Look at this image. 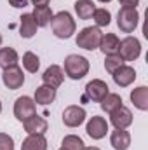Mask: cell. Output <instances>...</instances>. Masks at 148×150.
Returning <instances> with one entry per match:
<instances>
[{
  "mask_svg": "<svg viewBox=\"0 0 148 150\" xmlns=\"http://www.w3.org/2000/svg\"><path fill=\"white\" fill-rule=\"evenodd\" d=\"M51 28H52V33L58 38H65L66 40L77 32V23H75L73 16L68 11H59L58 14L52 16Z\"/></svg>",
  "mask_w": 148,
  "mask_h": 150,
  "instance_id": "cell-1",
  "label": "cell"
},
{
  "mask_svg": "<svg viewBox=\"0 0 148 150\" xmlns=\"http://www.w3.org/2000/svg\"><path fill=\"white\" fill-rule=\"evenodd\" d=\"M89 59L80 54H68L65 58V75H68L72 80H80L89 74Z\"/></svg>",
  "mask_w": 148,
  "mask_h": 150,
  "instance_id": "cell-2",
  "label": "cell"
},
{
  "mask_svg": "<svg viewBox=\"0 0 148 150\" xmlns=\"http://www.w3.org/2000/svg\"><path fill=\"white\" fill-rule=\"evenodd\" d=\"M101 37H103L101 28H98V26H85V28H82L77 33L75 42H77L78 47H82L85 51H96V49H99Z\"/></svg>",
  "mask_w": 148,
  "mask_h": 150,
  "instance_id": "cell-3",
  "label": "cell"
},
{
  "mask_svg": "<svg viewBox=\"0 0 148 150\" xmlns=\"http://www.w3.org/2000/svg\"><path fill=\"white\" fill-rule=\"evenodd\" d=\"M140 25V14L136 9L131 7H120L118 14H117V26L120 28V32L124 33H132Z\"/></svg>",
  "mask_w": 148,
  "mask_h": 150,
  "instance_id": "cell-4",
  "label": "cell"
},
{
  "mask_svg": "<svg viewBox=\"0 0 148 150\" xmlns=\"http://www.w3.org/2000/svg\"><path fill=\"white\" fill-rule=\"evenodd\" d=\"M118 56L125 61H136L140 56H141V42L136 37H125L120 40V45H118Z\"/></svg>",
  "mask_w": 148,
  "mask_h": 150,
  "instance_id": "cell-5",
  "label": "cell"
},
{
  "mask_svg": "<svg viewBox=\"0 0 148 150\" xmlns=\"http://www.w3.org/2000/svg\"><path fill=\"white\" fill-rule=\"evenodd\" d=\"M37 113V103L30 96H19L14 101V117L19 122H25L28 117Z\"/></svg>",
  "mask_w": 148,
  "mask_h": 150,
  "instance_id": "cell-6",
  "label": "cell"
},
{
  "mask_svg": "<svg viewBox=\"0 0 148 150\" xmlns=\"http://www.w3.org/2000/svg\"><path fill=\"white\" fill-rule=\"evenodd\" d=\"M85 119H87V112L84 107L70 105L63 110V124L66 127H78L85 122Z\"/></svg>",
  "mask_w": 148,
  "mask_h": 150,
  "instance_id": "cell-7",
  "label": "cell"
},
{
  "mask_svg": "<svg viewBox=\"0 0 148 150\" xmlns=\"http://www.w3.org/2000/svg\"><path fill=\"white\" fill-rule=\"evenodd\" d=\"M85 133L92 140L105 138L106 133H108V122H106V119L105 117H99V115H92L87 120V124H85Z\"/></svg>",
  "mask_w": 148,
  "mask_h": 150,
  "instance_id": "cell-8",
  "label": "cell"
},
{
  "mask_svg": "<svg viewBox=\"0 0 148 150\" xmlns=\"http://www.w3.org/2000/svg\"><path fill=\"white\" fill-rule=\"evenodd\" d=\"M2 82H4V86L7 89L16 91V89H19L25 84V74H23V70L18 65L11 67V68H5L4 74H2Z\"/></svg>",
  "mask_w": 148,
  "mask_h": 150,
  "instance_id": "cell-9",
  "label": "cell"
},
{
  "mask_svg": "<svg viewBox=\"0 0 148 150\" xmlns=\"http://www.w3.org/2000/svg\"><path fill=\"white\" fill-rule=\"evenodd\" d=\"M110 93V87H108V84L105 82V80H101V79H92L91 82H87V86H85V96L89 98V100H92V101H101L106 94Z\"/></svg>",
  "mask_w": 148,
  "mask_h": 150,
  "instance_id": "cell-10",
  "label": "cell"
},
{
  "mask_svg": "<svg viewBox=\"0 0 148 150\" xmlns=\"http://www.w3.org/2000/svg\"><path fill=\"white\" fill-rule=\"evenodd\" d=\"M132 120H134L132 112L127 107H124V105H120L118 108H115L110 113V122L113 124L115 129H127L132 124Z\"/></svg>",
  "mask_w": 148,
  "mask_h": 150,
  "instance_id": "cell-11",
  "label": "cell"
},
{
  "mask_svg": "<svg viewBox=\"0 0 148 150\" xmlns=\"http://www.w3.org/2000/svg\"><path fill=\"white\" fill-rule=\"evenodd\" d=\"M113 82L118 86V87H127V86H131L134 80H136V70L132 68V67H129V65H122V67H118L113 74Z\"/></svg>",
  "mask_w": 148,
  "mask_h": 150,
  "instance_id": "cell-12",
  "label": "cell"
},
{
  "mask_svg": "<svg viewBox=\"0 0 148 150\" xmlns=\"http://www.w3.org/2000/svg\"><path fill=\"white\" fill-rule=\"evenodd\" d=\"M63 80H65V72L59 65H51L42 75V82L52 89H58L63 84Z\"/></svg>",
  "mask_w": 148,
  "mask_h": 150,
  "instance_id": "cell-13",
  "label": "cell"
},
{
  "mask_svg": "<svg viewBox=\"0 0 148 150\" xmlns=\"http://www.w3.org/2000/svg\"><path fill=\"white\" fill-rule=\"evenodd\" d=\"M23 127L28 134H45L49 129V122L44 117H40L38 113H35L23 122Z\"/></svg>",
  "mask_w": 148,
  "mask_h": 150,
  "instance_id": "cell-14",
  "label": "cell"
},
{
  "mask_svg": "<svg viewBox=\"0 0 148 150\" xmlns=\"http://www.w3.org/2000/svg\"><path fill=\"white\" fill-rule=\"evenodd\" d=\"M37 30H38V25H37V21L33 19L32 12L21 14V18H19V35L23 38H32V37H35Z\"/></svg>",
  "mask_w": 148,
  "mask_h": 150,
  "instance_id": "cell-15",
  "label": "cell"
},
{
  "mask_svg": "<svg viewBox=\"0 0 148 150\" xmlns=\"http://www.w3.org/2000/svg\"><path fill=\"white\" fill-rule=\"evenodd\" d=\"M131 133L125 129H115L110 134V145L113 147V150H129L131 147Z\"/></svg>",
  "mask_w": 148,
  "mask_h": 150,
  "instance_id": "cell-16",
  "label": "cell"
},
{
  "mask_svg": "<svg viewBox=\"0 0 148 150\" xmlns=\"http://www.w3.org/2000/svg\"><path fill=\"white\" fill-rule=\"evenodd\" d=\"M118 45H120V38L117 37L115 33H103L99 49H101V52H103L105 56L118 54Z\"/></svg>",
  "mask_w": 148,
  "mask_h": 150,
  "instance_id": "cell-17",
  "label": "cell"
},
{
  "mask_svg": "<svg viewBox=\"0 0 148 150\" xmlns=\"http://www.w3.org/2000/svg\"><path fill=\"white\" fill-rule=\"evenodd\" d=\"M131 101L132 105L141 110V112H147L148 110V87L147 86H140L136 89L131 91Z\"/></svg>",
  "mask_w": 148,
  "mask_h": 150,
  "instance_id": "cell-18",
  "label": "cell"
},
{
  "mask_svg": "<svg viewBox=\"0 0 148 150\" xmlns=\"http://www.w3.org/2000/svg\"><path fill=\"white\" fill-rule=\"evenodd\" d=\"M54 100H56V89H52V87H49L45 84L38 86L37 89H35V96H33L35 103L45 107V105H51Z\"/></svg>",
  "mask_w": 148,
  "mask_h": 150,
  "instance_id": "cell-19",
  "label": "cell"
},
{
  "mask_svg": "<svg viewBox=\"0 0 148 150\" xmlns=\"http://www.w3.org/2000/svg\"><path fill=\"white\" fill-rule=\"evenodd\" d=\"M21 150H47V140L44 134H28L23 140Z\"/></svg>",
  "mask_w": 148,
  "mask_h": 150,
  "instance_id": "cell-20",
  "label": "cell"
},
{
  "mask_svg": "<svg viewBox=\"0 0 148 150\" xmlns=\"http://www.w3.org/2000/svg\"><path fill=\"white\" fill-rule=\"evenodd\" d=\"M18 61H19V56H18L16 49H12V47H2L0 49V68L2 70L16 67Z\"/></svg>",
  "mask_w": 148,
  "mask_h": 150,
  "instance_id": "cell-21",
  "label": "cell"
},
{
  "mask_svg": "<svg viewBox=\"0 0 148 150\" xmlns=\"http://www.w3.org/2000/svg\"><path fill=\"white\" fill-rule=\"evenodd\" d=\"M73 7H75V12H77L78 19H84V21L91 19L94 11H96V5H94L92 0H77Z\"/></svg>",
  "mask_w": 148,
  "mask_h": 150,
  "instance_id": "cell-22",
  "label": "cell"
},
{
  "mask_svg": "<svg viewBox=\"0 0 148 150\" xmlns=\"http://www.w3.org/2000/svg\"><path fill=\"white\" fill-rule=\"evenodd\" d=\"M32 16L37 21L38 28H42V26H47L51 23V19H52L54 14H52V9L49 5H44V7H35L33 12H32Z\"/></svg>",
  "mask_w": 148,
  "mask_h": 150,
  "instance_id": "cell-23",
  "label": "cell"
},
{
  "mask_svg": "<svg viewBox=\"0 0 148 150\" xmlns=\"http://www.w3.org/2000/svg\"><path fill=\"white\" fill-rule=\"evenodd\" d=\"M99 103H101V110H103V112L111 113L115 108H118V107L122 105V96L117 94V93H108Z\"/></svg>",
  "mask_w": 148,
  "mask_h": 150,
  "instance_id": "cell-24",
  "label": "cell"
},
{
  "mask_svg": "<svg viewBox=\"0 0 148 150\" xmlns=\"http://www.w3.org/2000/svg\"><path fill=\"white\" fill-rule=\"evenodd\" d=\"M23 67H25L26 72L37 74L38 68H40V59H38V56L35 52H32V51H26V52L23 54Z\"/></svg>",
  "mask_w": 148,
  "mask_h": 150,
  "instance_id": "cell-25",
  "label": "cell"
},
{
  "mask_svg": "<svg viewBox=\"0 0 148 150\" xmlns=\"http://www.w3.org/2000/svg\"><path fill=\"white\" fill-rule=\"evenodd\" d=\"M91 19H94V23H96V26L98 28H103V26H108L111 23V14L108 9H105V7H99V9H96L94 11V14H92V18Z\"/></svg>",
  "mask_w": 148,
  "mask_h": 150,
  "instance_id": "cell-26",
  "label": "cell"
},
{
  "mask_svg": "<svg viewBox=\"0 0 148 150\" xmlns=\"http://www.w3.org/2000/svg\"><path fill=\"white\" fill-rule=\"evenodd\" d=\"M61 147L65 150H84L85 143H84V140H82L80 136H77V134H66V136L63 138V142H61Z\"/></svg>",
  "mask_w": 148,
  "mask_h": 150,
  "instance_id": "cell-27",
  "label": "cell"
},
{
  "mask_svg": "<svg viewBox=\"0 0 148 150\" xmlns=\"http://www.w3.org/2000/svg\"><path fill=\"white\" fill-rule=\"evenodd\" d=\"M124 65V59L118 56V54H110V56H106L105 58V70L108 72V74H113L118 67H122Z\"/></svg>",
  "mask_w": 148,
  "mask_h": 150,
  "instance_id": "cell-28",
  "label": "cell"
},
{
  "mask_svg": "<svg viewBox=\"0 0 148 150\" xmlns=\"http://www.w3.org/2000/svg\"><path fill=\"white\" fill-rule=\"evenodd\" d=\"M0 150H14V140L7 133H0Z\"/></svg>",
  "mask_w": 148,
  "mask_h": 150,
  "instance_id": "cell-29",
  "label": "cell"
},
{
  "mask_svg": "<svg viewBox=\"0 0 148 150\" xmlns=\"http://www.w3.org/2000/svg\"><path fill=\"white\" fill-rule=\"evenodd\" d=\"M118 4L122 7H131V9H136L140 5V0H118Z\"/></svg>",
  "mask_w": 148,
  "mask_h": 150,
  "instance_id": "cell-30",
  "label": "cell"
},
{
  "mask_svg": "<svg viewBox=\"0 0 148 150\" xmlns=\"http://www.w3.org/2000/svg\"><path fill=\"white\" fill-rule=\"evenodd\" d=\"M28 2H30V0H9V4H11L12 7H16V9H25V7L28 5Z\"/></svg>",
  "mask_w": 148,
  "mask_h": 150,
  "instance_id": "cell-31",
  "label": "cell"
},
{
  "mask_svg": "<svg viewBox=\"0 0 148 150\" xmlns=\"http://www.w3.org/2000/svg\"><path fill=\"white\" fill-rule=\"evenodd\" d=\"M33 4V7H44V5H49L51 0H30Z\"/></svg>",
  "mask_w": 148,
  "mask_h": 150,
  "instance_id": "cell-32",
  "label": "cell"
},
{
  "mask_svg": "<svg viewBox=\"0 0 148 150\" xmlns=\"http://www.w3.org/2000/svg\"><path fill=\"white\" fill-rule=\"evenodd\" d=\"M84 150H101V149H98V147H84Z\"/></svg>",
  "mask_w": 148,
  "mask_h": 150,
  "instance_id": "cell-33",
  "label": "cell"
},
{
  "mask_svg": "<svg viewBox=\"0 0 148 150\" xmlns=\"http://www.w3.org/2000/svg\"><path fill=\"white\" fill-rule=\"evenodd\" d=\"M98 2H101V4H108V2H111V0H98Z\"/></svg>",
  "mask_w": 148,
  "mask_h": 150,
  "instance_id": "cell-34",
  "label": "cell"
},
{
  "mask_svg": "<svg viewBox=\"0 0 148 150\" xmlns=\"http://www.w3.org/2000/svg\"><path fill=\"white\" fill-rule=\"evenodd\" d=\"M0 113H2V100H0Z\"/></svg>",
  "mask_w": 148,
  "mask_h": 150,
  "instance_id": "cell-35",
  "label": "cell"
},
{
  "mask_svg": "<svg viewBox=\"0 0 148 150\" xmlns=\"http://www.w3.org/2000/svg\"><path fill=\"white\" fill-rule=\"evenodd\" d=\"M0 45H2V33H0Z\"/></svg>",
  "mask_w": 148,
  "mask_h": 150,
  "instance_id": "cell-36",
  "label": "cell"
},
{
  "mask_svg": "<svg viewBox=\"0 0 148 150\" xmlns=\"http://www.w3.org/2000/svg\"><path fill=\"white\" fill-rule=\"evenodd\" d=\"M58 150H65V149H63V147H61V149H58Z\"/></svg>",
  "mask_w": 148,
  "mask_h": 150,
  "instance_id": "cell-37",
  "label": "cell"
}]
</instances>
